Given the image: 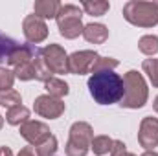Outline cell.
<instances>
[{"mask_svg":"<svg viewBox=\"0 0 158 156\" xmlns=\"http://www.w3.org/2000/svg\"><path fill=\"white\" fill-rule=\"evenodd\" d=\"M88 90H90V96L94 97V101L99 103V105L119 103L123 94H125L123 77H119L114 72L92 74L90 79H88Z\"/></svg>","mask_w":158,"mask_h":156,"instance_id":"obj_1","label":"cell"},{"mask_svg":"<svg viewBox=\"0 0 158 156\" xmlns=\"http://www.w3.org/2000/svg\"><path fill=\"white\" fill-rule=\"evenodd\" d=\"M123 86H125V94L119 101L123 109H142L147 103L149 88L143 76L138 70H129L123 76Z\"/></svg>","mask_w":158,"mask_h":156,"instance_id":"obj_2","label":"cell"},{"mask_svg":"<svg viewBox=\"0 0 158 156\" xmlns=\"http://www.w3.org/2000/svg\"><path fill=\"white\" fill-rule=\"evenodd\" d=\"M123 17L132 26L153 28L158 24V2L131 0L123 6Z\"/></svg>","mask_w":158,"mask_h":156,"instance_id":"obj_3","label":"cell"},{"mask_svg":"<svg viewBox=\"0 0 158 156\" xmlns=\"http://www.w3.org/2000/svg\"><path fill=\"white\" fill-rule=\"evenodd\" d=\"M94 140V129L86 121H76L70 127L68 143L64 147L66 156H86L90 151V143Z\"/></svg>","mask_w":158,"mask_h":156,"instance_id":"obj_4","label":"cell"},{"mask_svg":"<svg viewBox=\"0 0 158 156\" xmlns=\"http://www.w3.org/2000/svg\"><path fill=\"white\" fill-rule=\"evenodd\" d=\"M81 17H83V9L79 6H74V4L61 6L55 20H57L59 33L64 39H77L79 35H83L85 26L81 22Z\"/></svg>","mask_w":158,"mask_h":156,"instance_id":"obj_5","label":"cell"},{"mask_svg":"<svg viewBox=\"0 0 158 156\" xmlns=\"http://www.w3.org/2000/svg\"><path fill=\"white\" fill-rule=\"evenodd\" d=\"M39 55L46 68L53 74H68V55L63 46L59 44H48L46 48L39 50Z\"/></svg>","mask_w":158,"mask_h":156,"instance_id":"obj_6","label":"cell"},{"mask_svg":"<svg viewBox=\"0 0 158 156\" xmlns=\"http://www.w3.org/2000/svg\"><path fill=\"white\" fill-rule=\"evenodd\" d=\"M98 57L99 53H96L94 50H81V51L68 55V74H76V76L92 74V68Z\"/></svg>","mask_w":158,"mask_h":156,"instance_id":"obj_7","label":"cell"},{"mask_svg":"<svg viewBox=\"0 0 158 156\" xmlns=\"http://www.w3.org/2000/svg\"><path fill=\"white\" fill-rule=\"evenodd\" d=\"M66 105L63 99H57L53 96H39L33 103V110L35 114H39L40 117H48V119H57L59 116H63Z\"/></svg>","mask_w":158,"mask_h":156,"instance_id":"obj_8","label":"cell"},{"mask_svg":"<svg viewBox=\"0 0 158 156\" xmlns=\"http://www.w3.org/2000/svg\"><path fill=\"white\" fill-rule=\"evenodd\" d=\"M138 143L145 151H155V147H158V117L145 116L142 119L138 130Z\"/></svg>","mask_w":158,"mask_h":156,"instance_id":"obj_9","label":"cell"},{"mask_svg":"<svg viewBox=\"0 0 158 156\" xmlns=\"http://www.w3.org/2000/svg\"><path fill=\"white\" fill-rule=\"evenodd\" d=\"M52 132H50V129H48V125L46 123H42V121H35V119H30V121H26V123H22L20 125V136L31 145V147H37L40 145L48 136H50Z\"/></svg>","mask_w":158,"mask_h":156,"instance_id":"obj_10","label":"cell"},{"mask_svg":"<svg viewBox=\"0 0 158 156\" xmlns=\"http://www.w3.org/2000/svg\"><path fill=\"white\" fill-rule=\"evenodd\" d=\"M22 31H24V37L28 42L31 44H39L42 40H46L48 37V26L46 22L39 18L37 15H28L22 22Z\"/></svg>","mask_w":158,"mask_h":156,"instance_id":"obj_11","label":"cell"},{"mask_svg":"<svg viewBox=\"0 0 158 156\" xmlns=\"http://www.w3.org/2000/svg\"><path fill=\"white\" fill-rule=\"evenodd\" d=\"M35 53H37V51H35ZM35 53H33L31 46H28V44H17V46L9 51V55H7L6 61H7V64H11L13 68H17V66H20V64H26V63L33 61Z\"/></svg>","mask_w":158,"mask_h":156,"instance_id":"obj_12","label":"cell"},{"mask_svg":"<svg viewBox=\"0 0 158 156\" xmlns=\"http://www.w3.org/2000/svg\"><path fill=\"white\" fill-rule=\"evenodd\" d=\"M83 37L90 44H103L105 40L109 39V30H107L105 24L92 22V24H86L83 28Z\"/></svg>","mask_w":158,"mask_h":156,"instance_id":"obj_13","label":"cell"},{"mask_svg":"<svg viewBox=\"0 0 158 156\" xmlns=\"http://www.w3.org/2000/svg\"><path fill=\"white\" fill-rule=\"evenodd\" d=\"M61 9V4L57 0H37L33 4V15L39 18H57V13Z\"/></svg>","mask_w":158,"mask_h":156,"instance_id":"obj_14","label":"cell"},{"mask_svg":"<svg viewBox=\"0 0 158 156\" xmlns=\"http://www.w3.org/2000/svg\"><path fill=\"white\" fill-rule=\"evenodd\" d=\"M44 88L48 92V96H53L57 99H63L64 96H68L70 92V86L64 79H59V77H50L46 83H44Z\"/></svg>","mask_w":158,"mask_h":156,"instance_id":"obj_15","label":"cell"},{"mask_svg":"<svg viewBox=\"0 0 158 156\" xmlns=\"http://www.w3.org/2000/svg\"><path fill=\"white\" fill-rule=\"evenodd\" d=\"M6 121L9 125H15V127H20L22 123L30 121V109H26L24 105H17L13 109H9L6 112Z\"/></svg>","mask_w":158,"mask_h":156,"instance_id":"obj_16","label":"cell"},{"mask_svg":"<svg viewBox=\"0 0 158 156\" xmlns=\"http://www.w3.org/2000/svg\"><path fill=\"white\" fill-rule=\"evenodd\" d=\"M112 143H114L112 138H109L107 134H99V136H94V140L90 143V149L94 151L96 156H103V154H109L110 153Z\"/></svg>","mask_w":158,"mask_h":156,"instance_id":"obj_17","label":"cell"},{"mask_svg":"<svg viewBox=\"0 0 158 156\" xmlns=\"http://www.w3.org/2000/svg\"><path fill=\"white\" fill-rule=\"evenodd\" d=\"M81 9L86 13V15H92V17H103L109 9H110V4L107 0H94V2H83Z\"/></svg>","mask_w":158,"mask_h":156,"instance_id":"obj_18","label":"cell"},{"mask_svg":"<svg viewBox=\"0 0 158 156\" xmlns=\"http://www.w3.org/2000/svg\"><path fill=\"white\" fill-rule=\"evenodd\" d=\"M138 50L143 53V55H156L158 53V37L156 35H143L142 39L138 40Z\"/></svg>","mask_w":158,"mask_h":156,"instance_id":"obj_19","label":"cell"},{"mask_svg":"<svg viewBox=\"0 0 158 156\" xmlns=\"http://www.w3.org/2000/svg\"><path fill=\"white\" fill-rule=\"evenodd\" d=\"M37 156H57V138L53 134H50L40 145L35 147Z\"/></svg>","mask_w":158,"mask_h":156,"instance_id":"obj_20","label":"cell"},{"mask_svg":"<svg viewBox=\"0 0 158 156\" xmlns=\"http://www.w3.org/2000/svg\"><path fill=\"white\" fill-rule=\"evenodd\" d=\"M118 59L114 57H98L94 68H92V74H98V72H114V68H118Z\"/></svg>","mask_w":158,"mask_h":156,"instance_id":"obj_21","label":"cell"},{"mask_svg":"<svg viewBox=\"0 0 158 156\" xmlns=\"http://www.w3.org/2000/svg\"><path fill=\"white\" fill-rule=\"evenodd\" d=\"M13 72H15V77L20 79V81H31V79H37L33 61H30V63H26V64H20V66H17Z\"/></svg>","mask_w":158,"mask_h":156,"instance_id":"obj_22","label":"cell"},{"mask_svg":"<svg viewBox=\"0 0 158 156\" xmlns=\"http://www.w3.org/2000/svg\"><path fill=\"white\" fill-rule=\"evenodd\" d=\"M20 103H22V97H20V94H19L17 90L0 92V105L6 107L7 110L13 109V107H17V105H20Z\"/></svg>","mask_w":158,"mask_h":156,"instance_id":"obj_23","label":"cell"},{"mask_svg":"<svg viewBox=\"0 0 158 156\" xmlns=\"http://www.w3.org/2000/svg\"><path fill=\"white\" fill-rule=\"evenodd\" d=\"M142 68L147 74L149 81L153 83V86L158 88V59H145L142 63Z\"/></svg>","mask_w":158,"mask_h":156,"instance_id":"obj_24","label":"cell"},{"mask_svg":"<svg viewBox=\"0 0 158 156\" xmlns=\"http://www.w3.org/2000/svg\"><path fill=\"white\" fill-rule=\"evenodd\" d=\"M15 72L7 70V68H0V92H7L13 90V83H15Z\"/></svg>","mask_w":158,"mask_h":156,"instance_id":"obj_25","label":"cell"},{"mask_svg":"<svg viewBox=\"0 0 158 156\" xmlns=\"http://www.w3.org/2000/svg\"><path fill=\"white\" fill-rule=\"evenodd\" d=\"M19 42L13 39H9L7 35H2L0 33V61H4V59H7V55H9V51L17 46Z\"/></svg>","mask_w":158,"mask_h":156,"instance_id":"obj_26","label":"cell"},{"mask_svg":"<svg viewBox=\"0 0 158 156\" xmlns=\"http://www.w3.org/2000/svg\"><path fill=\"white\" fill-rule=\"evenodd\" d=\"M110 156H136V154L129 153V151H127V145H125L121 140H114L112 149H110Z\"/></svg>","mask_w":158,"mask_h":156,"instance_id":"obj_27","label":"cell"},{"mask_svg":"<svg viewBox=\"0 0 158 156\" xmlns=\"http://www.w3.org/2000/svg\"><path fill=\"white\" fill-rule=\"evenodd\" d=\"M17 156H37V151H35V147L28 145V147L20 149V151H19V154H17Z\"/></svg>","mask_w":158,"mask_h":156,"instance_id":"obj_28","label":"cell"},{"mask_svg":"<svg viewBox=\"0 0 158 156\" xmlns=\"http://www.w3.org/2000/svg\"><path fill=\"white\" fill-rule=\"evenodd\" d=\"M0 156H13V151L4 145V147H0Z\"/></svg>","mask_w":158,"mask_h":156,"instance_id":"obj_29","label":"cell"},{"mask_svg":"<svg viewBox=\"0 0 158 156\" xmlns=\"http://www.w3.org/2000/svg\"><path fill=\"white\" fill-rule=\"evenodd\" d=\"M142 156H158V153H156V151H145Z\"/></svg>","mask_w":158,"mask_h":156,"instance_id":"obj_30","label":"cell"},{"mask_svg":"<svg viewBox=\"0 0 158 156\" xmlns=\"http://www.w3.org/2000/svg\"><path fill=\"white\" fill-rule=\"evenodd\" d=\"M153 109H155V112H158V96L155 97V103H153Z\"/></svg>","mask_w":158,"mask_h":156,"instance_id":"obj_31","label":"cell"},{"mask_svg":"<svg viewBox=\"0 0 158 156\" xmlns=\"http://www.w3.org/2000/svg\"><path fill=\"white\" fill-rule=\"evenodd\" d=\"M2 127H4V116H0V130H2Z\"/></svg>","mask_w":158,"mask_h":156,"instance_id":"obj_32","label":"cell"}]
</instances>
